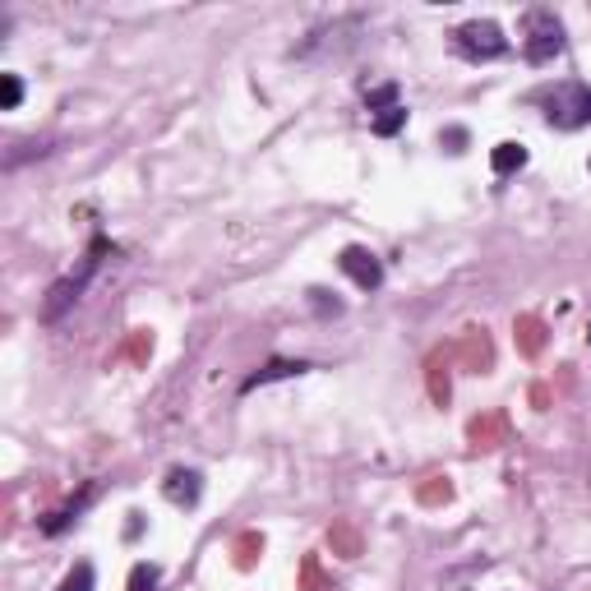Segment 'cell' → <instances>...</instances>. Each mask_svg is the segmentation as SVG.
<instances>
[{
	"label": "cell",
	"mask_w": 591,
	"mask_h": 591,
	"mask_svg": "<svg viewBox=\"0 0 591 591\" xmlns=\"http://www.w3.org/2000/svg\"><path fill=\"white\" fill-rule=\"evenodd\" d=\"M162 495H167L176 508H194V504H199V495H204V476H199L194 467L167 471V481H162Z\"/></svg>",
	"instance_id": "obj_6"
},
{
	"label": "cell",
	"mask_w": 591,
	"mask_h": 591,
	"mask_svg": "<svg viewBox=\"0 0 591 591\" xmlns=\"http://www.w3.org/2000/svg\"><path fill=\"white\" fill-rule=\"evenodd\" d=\"M19 102H24V79L0 74V111H19Z\"/></svg>",
	"instance_id": "obj_11"
},
{
	"label": "cell",
	"mask_w": 591,
	"mask_h": 591,
	"mask_svg": "<svg viewBox=\"0 0 591 591\" xmlns=\"http://www.w3.org/2000/svg\"><path fill=\"white\" fill-rule=\"evenodd\" d=\"M305 296H310V310L319 314V319H338V314H342V301H338V296H328L324 287H310Z\"/></svg>",
	"instance_id": "obj_12"
},
{
	"label": "cell",
	"mask_w": 591,
	"mask_h": 591,
	"mask_svg": "<svg viewBox=\"0 0 591 591\" xmlns=\"http://www.w3.org/2000/svg\"><path fill=\"white\" fill-rule=\"evenodd\" d=\"M310 370V361H268L264 370H254L250 379L241 384V393H254V388H264V384H278V379H296V374Z\"/></svg>",
	"instance_id": "obj_8"
},
{
	"label": "cell",
	"mask_w": 591,
	"mask_h": 591,
	"mask_svg": "<svg viewBox=\"0 0 591 591\" xmlns=\"http://www.w3.org/2000/svg\"><path fill=\"white\" fill-rule=\"evenodd\" d=\"M453 51L471 65L499 61V56H508V37L495 19H467V24L453 28Z\"/></svg>",
	"instance_id": "obj_3"
},
{
	"label": "cell",
	"mask_w": 591,
	"mask_h": 591,
	"mask_svg": "<svg viewBox=\"0 0 591 591\" xmlns=\"http://www.w3.org/2000/svg\"><path fill=\"white\" fill-rule=\"evenodd\" d=\"M536 102L545 107V121L555 130H578V125L591 121V88L582 79H568V84H555V88H541Z\"/></svg>",
	"instance_id": "obj_2"
},
{
	"label": "cell",
	"mask_w": 591,
	"mask_h": 591,
	"mask_svg": "<svg viewBox=\"0 0 591 591\" xmlns=\"http://www.w3.org/2000/svg\"><path fill=\"white\" fill-rule=\"evenodd\" d=\"M402 125H407V107H402V102H398V107L379 111V116H374V121H370V130L379 134V139H393V134H398Z\"/></svg>",
	"instance_id": "obj_10"
},
{
	"label": "cell",
	"mask_w": 591,
	"mask_h": 591,
	"mask_svg": "<svg viewBox=\"0 0 591 591\" xmlns=\"http://www.w3.org/2000/svg\"><path fill=\"white\" fill-rule=\"evenodd\" d=\"M338 268L361 291H379V287H384V264H379V254L365 250V245H347V250L338 254Z\"/></svg>",
	"instance_id": "obj_5"
},
{
	"label": "cell",
	"mask_w": 591,
	"mask_h": 591,
	"mask_svg": "<svg viewBox=\"0 0 591 591\" xmlns=\"http://www.w3.org/2000/svg\"><path fill=\"white\" fill-rule=\"evenodd\" d=\"M157 582H162V568L157 564H134L130 568V591H157Z\"/></svg>",
	"instance_id": "obj_13"
},
{
	"label": "cell",
	"mask_w": 591,
	"mask_h": 591,
	"mask_svg": "<svg viewBox=\"0 0 591 591\" xmlns=\"http://www.w3.org/2000/svg\"><path fill=\"white\" fill-rule=\"evenodd\" d=\"M102 254H116V245L107 241V236H97L93 245H88V254L79 259V273H70V278H61L56 287L47 291V301H42V319L47 324H56L70 305H79V296H84V287H88V278L97 273V264H102Z\"/></svg>",
	"instance_id": "obj_1"
},
{
	"label": "cell",
	"mask_w": 591,
	"mask_h": 591,
	"mask_svg": "<svg viewBox=\"0 0 591 591\" xmlns=\"http://www.w3.org/2000/svg\"><path fill=\"white\" fill-rule=\"evenodd\" d=\"M93 495H97V485H84V490H79V499H70L65 508H56V513H47V518H42V531H47V536H61L70 522H79V513L93 504Z\"/></svg>",
	"instance_id": "obj_7"
},
{
	"label": "cell",
	"mask_w": 591,
	"mask_h": 591,
	"mask_svg": "<svg viewBox=\"0 0 591 591\" xmlns=\"http://www.w3.org/2000/svg\"><path fill=\"white\" fill-rule=\"evenodd\" d=\"M564 24H559L550 10H531L527 14V42H522V56L527 65H550L555 56H564Z\"/></svg>",
	"instance_id": "obj_4"
},
{
	"label": "cell",
	"mask_w": 591,
	"mask_h": 591,
	"mask_svg": "<svg viewBox=\"0 0 591 591\" xmlns=\"http://www.w3.org/2000/svg\"><path fill=\"white\" fill-rule=\"evenodd\" d=\"M490 167H495V176H513V171L527 167V148L522 144H499L495 153H490Z\"/></svg>",
	"instance_id": "obj_9"
},
{
	"label": "cell",
	"mask_w": 591,
	"mask_h": 591,
	"mask_svg": "<svg viewBox=\"0 0 591 591\" xmlns=\"http://www.w3.org/2000/svg\"><path fill=\"white\" fill-rule=\"evenodd\" d=\"M56 591H93V564H74Z\"/></svg>",
	"instance_id": "obj_14"
},
{
	"label": "cell",
	"mask_w": 591,
	"mask_h": 591,
	"mask_svg": "<svg viewBox=\"0 0 591 591\" xmlns=\"http://www.w3.org/2000/svg\"><path fill=\"white\" fill-rule=\"evenodd\" d=\"M365 107L379 116V111H388V107H398V84H384V88H374L370 97H365Z\"/></svg>",
	"instance_id": "obj_15"
},
{
	"label": "cell",
	"mask_w": 591,
	"mask_h": 591,
	"mask_svg": "<svg viewBox=\"0 0 591 591\" xmlns=\"http://www.w3.org/2000/svg\"><path fill=\"white\" fill-rule=\"evenodd\" d=\"M444 144H448V153H462V148H467V130H458V125L444 130Z\"/></svg>",
	"instance_id": "obj_16"
}]
</instances>
